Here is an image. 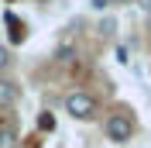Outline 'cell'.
<instances>
[{
  "label": "cell",
  "instance_id": "cell-11",
  "mask_svg": "<svg viewBox=\"0 0 151 148\" xmlns=\"http://www.w3.org/2000/svg\"><path fill=\"white\" fill-rule=\"evenodd\" d=\"M144 17H148V31H151V14H144Z\"/></svg>",
  "mask_w": 151,
  "mask_h": 148
},
{
  "label": "cell",
  "instance_id": "cell-8",
  "mask_svg": "<svg viewBox=\"0 0 151 148\" xmlns=\"http://www.w3.org/2000/svg\"><path fill=\"white\" fill-rule=\"evenodd\" d=\"M89 7H93V10H100V14H103L106 7H113V0H89Z\"/></svg>",
  "mask_w": 151,
  "mask_h": 148
},
{
  "label": "cell",
  "instance_id": "cell-10",
  "mask_svg": "<svg viewBox=\"0 0 151 148\" xmlns=\"http://www.w3.org/2000/svg\"><path fill=\"white\" fill-rule=\"evenodd\" d=\"M134 4H137V7L144 10V14H151V0H134Z\"/></svg>",
  "mask_w": 151,
  "mask_h": 148
},
{
  "label": "cell",
  "instance_id": "cell-2",
  "mask_svg": "<svg viewBox=\"0 0 151 148\" xmlns=\"http://www.w3.org/2000/svg\"><path fill=\"white\" fill-rule=\"evenodd\" d=\"M65 114H69L72 120H93L96 114H100V107H96V100L89 96V93L76 90V93L65 96Z\"/></svg>",
  "mask_w": 151,
  "mask_h": 148
},
{
  "label": "cell",
  "instance_id": "cell-1",
  "mask_svg": "<svg viewBox=\"0 0 151 148\" xmlns=\"http://www.w3.org/2000/svg\"><path fill=\"white\" fill-rule=\"evenodd\" d=\"M134 131H137V124H134L131 110H113L110 117L103 120V134L113 141V145H127V141L134 138Z\"/></svg>",
  "mask_w": 151,
  "mask_h": 148
},
{
  "label": "cell",
  "instance_id": "cell-6",
  "mask_svg": "<svg viewBox=\"0 0 151 148\" xmlns=\"http://www.w3.org/2000/svg\"><path fill=\"white\" fill-rule=\"evenodd\" d=\"M72 59H76V45H58L55 48V62L65 65V62H72Z\"/></svg>",
  "mask_w": 151,
  "mask_h": 148
},
{
  "label": "cell",
  "instance_id": "cell-9",
  "mask_svg": "<svg viewBox=\"0 0 151 148\" xmlns=\"http://www.w3.org/2000/svg\"><path fill=\"white\" fill-rule=\"evenodd\" d=\"M10 65V52H7V45H0V73Z\"/></svg>",
  "mask_w": 151,
  "mask_h": 148
},
{
  "label": "cell",
  "instance_id": "cell-5",
  "mask_svg": "<svg viewBox=\"0 0 151 148\" xmlns=\"http://www.w3.org/2000/svg\"><path fill=\"white\" fill-rule=\"evenodd\" d=\"M21 138H17V131L10 128V124H0V148H17Z\"/></svg>",
  "mask_w": 151,
  "mask_h": 148
},
{
  "label": "cell",
  "instance_id": "cell-3",
  "mask_svg": "<svg viewBox=\"0 0 151 148\" xmlns=\"http://www.w3.org/2000/svg\"><path fill=\"white\" fill-rule=\"evenodd\" d=\"M17 100H21V86L14 79H7V76H0V110L14 107Z\"/></svg>",
  "mask_w": 151,
  "mask_h": 148
},
{
  "label": "cell",
  "instance_id": "cell-7",
  "mask_svg": "<svg viewBox=\"0 0 151 148\" xmlns=\"http://www.w3.org/2000/svg\"><path fill=\"white\" fill-rule=\"evenodd\" d=\"M38 128L41 131H55V117H52V114H41V117H38Z\"/></svg>",
  "mask_w": 151,
  "mask_h": 148
},
{
  "label": "cell",
  "instance_id": "cell-12",
  "mask_svg": "<svg viewBox=\"0 0 151 148\" xmlns=\"http://www.w3.org/2000/svg\"><path fill=\"white\" fill-rule=\"evenodd\" d=\"M113 4H131V0H113Z\"/></svg>",
  "mask_w": 151,
  "mask_h": 148
},
{
  "label": "cell",
  "instance_id": "cell-4",
  "mask_svg": "<svg viewBox=\"0 0 151 148\" xmlns=\"http://www.w3.org/2000/svg\"><path fill=\"white\" fill-rule=\"evenodd\" d=\"M4 21H7V28H10V41H14V45H21V41H24V38H28V28H24V21H17V14H4Z\"/></svg>",
  "mask_w": 151,
  "mask_h": 148
}]
</instances>
